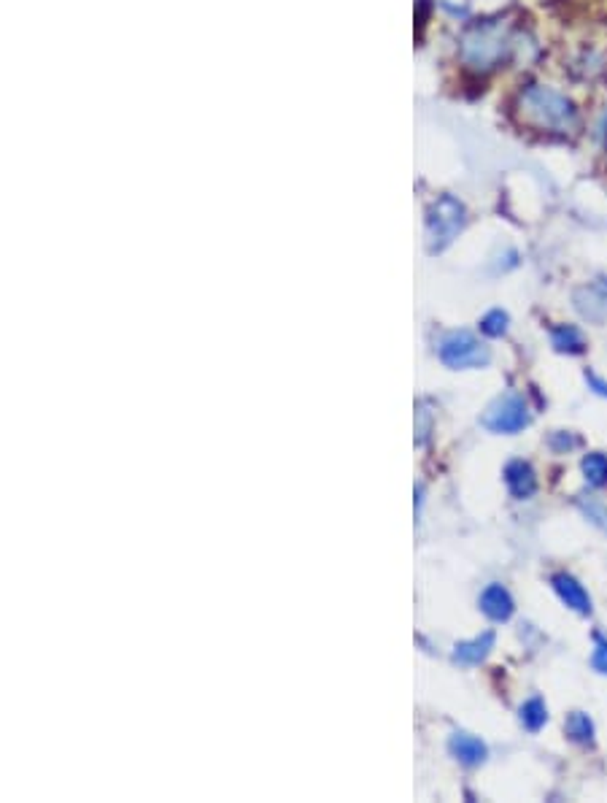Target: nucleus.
<instances>
[{"instance_id":"f257e3e1","label":"nucleus","mask_w":607,"mask_h":803,"mask_svg":"<svg viewBox=\"0 0 607 803\" xmlns=\"http://www.w3.org/2000/svg\"><path fill=\"white\" fill-rule=\"evenodd\" d=\"M521 112L524 116L537 124L540 130H551V133H573L578 127V109L570 98L540 87V84H529L521 98Z\"/></svg>"},{"instance_id":"f03ea898","label":"nucleus","mask_w":607,"mask_h":803,"mask_svg":"<svg viewBox=\"0 0 607 803\" xmlns=\"http://www.w3.org/2000/svg\"><path fill=\"white\" fill-rule=\"evenodd\" d=\"M510 33L505 25H475L473 30L465 33L462 38V57L470 68L475 71H489L497 68L500 63H505L510 55Z\"/></svg>"},{"instance_id":"7ed1b4c3","label":"nucleus","mask_w":607,"mask_h":803,"mask_svg":"<svg viewBox=\"0 0 607 803\" xmlns=\"http://www.w3.org/2000/svg\"><path fill=\"white\" fill-rule=\"evenodd\" d=\"M465 223H467V212L456 198H451V195L437 198L426 212V246H429V252L432 254L443 252L459 235Z\"/></svg>"},{"instance_id":"20e7f679","label":"nucleus","mask_w":607,"mask_h":803,"mask_svg":"<svg viewBox=\"0 0 607 803\" xmlns=\"http://www.w3.org/2000/svg\"><path fill=\"white\" fill-rule=\"evenodd\" d=\"M437 357L445 368L451 371H465V368H484L492 362L489 346L481 344L473 333L467 331H454L440 339L437 344Z\"/></svg>"},{"instance_id":"39448f33","label":"nucleus","mask_w":607,"mask_h":803,"mask_svg":"<svg viewBox=\"0 0 607 803\" xmlns=\"http://www.w3.org/2000/svg\"><path fill=\"white\" fill-rule=\"evenodd\" d=\"M529 409L524 403L521 395L515 392H507L503 398H497L486 414L481 417V425L492 433H505V436H513V433H521L526 425H529Z\"/></svg>"},{"instance_id":"423d86ee","label":"nucleus","mask_w":607,"mask_h":803,"mask_svg":"<svg viewBox=\"0 0 607 803\" xmlns=\"http://www.w3.org/2000/svg\"><path fill=\"white\" fill-rule=\"evenodd\" d=\"M448 752H451L459 763H465V766H481V763L489 758L486 744H484L478 736L465 733V730L451 733V739H448Z\"/></svg>"},{"instance_id":"0eeeda50","label":"nucleus","mask_w":607,"mask_h":803,"mask_svg":"<svg viewBox=\"0 0 607 803\" xmlns=\"http://www.w3.org/2000/svg\"><path fill=\"white\" fill-rule=\"evenodd\" d=\"M551 584H553L556 595L562 598V603L567 609H573L578 614H592V598H589V592L583 590V584L578 579H573L570 574H556L551 579Z\"/></svg>"},{"instance_id":"6e6552de","label":"nucleus","mask_w":607,"mask_h":803,"mask_svg":"<svg viewBox=\"0 0 607 803\" xmlns=\"http://www.w3.org/2000/svg\"><path fill=\"white\" fill-rule=\"evenodd\" d=\"M505 484L507 490H510V495L518 498V501H526V498H532V495L537 492V476H534L532 465L524 462V460H513V462H507Z\"/></svg>"},{"instance_id":"1a4fd4ad","label":"nucleus","mask_w":607,"mask_h":803,"mask_svg":"<svg viewBox=\"0 0 607 803\" xmlns=\"http://www.w3.org/2000/svg\"><path fill=\"white\" fill-rule=\"evenodd\" d=\"M492 649H494V633L486 630V633H481V636H475L470 641H459L454 647V663H459V666H481L489 658Z\"/></svg>"},{"instance_id":"9d476101","label":"nucleus","mask_w":607,"mask_h":803,"mask_svg":"<svg viewBox=\"0 0 607 803\" xmlns=\"http://www.w3.org/2000/svg\"><path fill=\"white\" fill-rule=\"evenodd\" d=\"M513 598L503 584H489L481 592V611L492 620V622H507L513 617Z\"/></svg>"},{"instance_id":"9b49d317","label":"nucleus","mask_w":607,"mask_h":803,"mask_svg":"<svg viewBox=\"0 0 607 803\" xmlns=\"http://www.w3.org/2000/svg\"><path fill=\"white\" fill-rule=\"evenodd\" d=\"M551 344L556 352H564V354H581L586 349L583 333L575 325H556L551 331Z\"/></svg>"},{"instance_id":"f8f14e48","label":"nucleus","mask_w":607,"mask_h":803,"mask_svg":"<svg viewBox=\"0 0 607 803\" xmlns=\"http://www.w3.org/2000/svg\"><path fill=\"white\" fill-rule=\"evenodd\" d=\"M564 730H567L570 741H575V744H583V747L594 744V722L583 711H573L564 722Z\"/></svg>"},{"instance_id":"ddd939ff","label":"nucleus","mask_w":607,"mask_h":803,"mask_svg":"<svg viewBox=\"0 0 607 803\" xmlns=\"http://www.w3.org/2000/svg\"><path fill=\"white\" fill-rule=\"evenodd\" d=\"M518 717H521V725H524L529 733H537V730L548 722V709H545L543 698L534 695V698H529V700L521 706Z\"/></svg>"},{"instance_id":"4468645a","label":"nucleus","mask_w":607,"mask_h":803,"mask_svg":"<svg viewBox=\"0 0 607 803\" xmlns=\"http://www.w3.org/2000/svg\"><path fill=\"white\" fill-rule=\"evenodd\" d=\"M581 471L586 476V481L592 487H605L607 484V455L602 452H592L581 462Z\"/></svg>"},{"instance_id":"2eb2a0df","label":"nucleus","mask_w":607,"mask_h":803,"mask_svg":"<svg viewBox=\"0 0 607 803\" xmlns=\"http://www.w3.org/2000/svg\"><path fill=\"white\" fill-rule=\"evenodd\" d=\"M507 322H510V317H507L505 312H503V309H494V312H489V314L481 320V331H484L486 336H492V339H500V336H505Z\"/></svg>"},{"instance_id":"dca6fc26","label":"nucleus","mask_w":607,"mask_h":803,"mask_svg":"<svg viewBox=\"0 0 607 803\" xmlns=\"http://www.w3.org/2000/svg\"><path fill=\"white\" fill-rule=\"evenodd\" d=\"M592 666L594 671L600 674H607V639L605 636H594V652H592Z\"/></svg>"},{"instance_id":"f3484780","label":"nucleus","mask_w":607,"mask_h":803,"mask_svg":"<svg viewBox=\"0 0 607 803\" xmlns=\"http://www.w3.org/2000/svg\"><path fill=\"white\" fill-rule=\"evenodd\" d=\"M551 444H553V450H573V447H578L581 441L575 439V436H570V433H553V439H551Z\"/></svg>"},{"instance_id":"a211bd4d","label":"nucleus","mask_w":607,"mask_h":803,"mask_svg":"<svg viewBox=\"0 0 607 803\" xmlns=\"http://www.w3.org/2000/svg\"><path fill=\"white\" fill-rule=\"evenodd\" d=\"M586 382H589V387H592L597 395H605L607 398V382L602 376H597L594 371H586Z\"/></svg>"},{"instance_id":"6ab92c4d","label":"nucleus","mask_w":607,"mask_h":803,"mask_svg":"<svg viewBox=\"0 0 607 803\" xmlns=\"http://www.w3.org/2000/svg\"><path fill=\"white\" fill-rule=\"evenodd\" d=\"M426 414H429V411H426V409H424V403H421V406H418L421 425H418V439H416L418 444H424V441H426V436H429V420H426Z\"/></svg>"},{"instance_id":"aec40b11","label":"nucleus","mask_w":607,"mask_h":803,"mask_svg":"<svg viewBox=\"0 0 607 803\" xmlns=\"http://www.w3.org/2000/svg\"><path fill=\"white\" fill-rule=\"evenodd\" d=\"M602 133H605V144H607V116H605V124H602Z\"/></svg>"}]
</instances>
